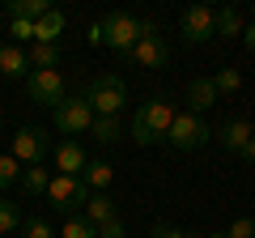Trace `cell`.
I'll list each match as a JSON object with an SVG mask.
<instances>
[{
	"mask_svg": "<svg viewBox=\"0 0 255 238\" xmlns=\"http://www.w3.org/2000/svg\"><path fill=\"white\" fill-rule=\"evenodd\" d=\"M102 43L119 55H132V47L140 43V17H132V13H107L102 17Z\"/></svg>",
	"mask_w": 255,
	"mask_h": 238,
	"instance_id": "obj_5",
	"label": "cell"
},
{
	"mask_svg": "<svg viewBox=\"0 0 255 238\" xmlns=\"http://www.w3.org/2000/svg\"><path fill=\"white\" fill-rule=\"evenodd\" d=\"M251 136H255V128L247 123V119H226V123H221V132H217V140L230 149V153H243Z\"/></svg>",
	"mask_w": 255,
	"mask_h": 238,
	"instance_id": "obj_13",
	"label": "cell"
},
{
	"mask_svg": "<svg viewBox=\"0 0 255 238\" xmlns=\"http://www.w3.org/2000/svg\"><path fill=\"white\" fill-rule=\"evenodd\" d=\"M21 187H26L30 196H47V187H51V170H43V166H26V170H21Z\"/></svg>",
	"mask_w": 255,
	"mask_h": 238,
	"instance_id": "obj_22",
	"label": "cell"
},
{
	"mask_svg": "<svg viewBox=\"0 0 255 238\" xmlns=\"http://www.w3.org/2000/svg\"><path fill=\"white\" fill-rule=\"evenodd\" d=\"M94 140H102V145H115L119 136H124V123H119V115H94Z\"/></svg>",
	"mask_w": 255,
	"mask_h": 238,
	"instance_id": "obj_19",
	"label": "cell"
},
{
	"mask_svg": "<svg viewBox=\"0 0 255 238\" xmlns=\"http://www.w3.org/2000/svg\"><path fill=\"white\" fill-rule=\"evenodd\" d=\"M98 238H128V226H124V221H107V226H98Z\"/></svg>",
	"mask_w": 255,
	"mask_h": 238,
	"instance_id": "obj_30",
	"label": "cell"
},
{
	"mask_svg": "<svg viewBox=\"0 0 255 238\" xmlns=\"http://www.w3.org/2000/svg\"><path fill=\"white\" fill-rule=\"evenodd\" d=\"M55 64H60V47H55V43H30V68L51 73Z\"/></svg>",
	"mask_w": 255,
	"mask_h": 238,
	"instance_id": "obj_20",
	"label": "cell"
},
{
	"mask_svg": "<svg viewBox=\"0 0 255 238\" xmlns=\"http://www.w3.org/2000/svg\"><path fill=\"white\" fill-rule=\"evenodd\" d=\"M174 115H179V111H174L166 98L140 102V111L132 115V140H136V145H157V140H166V132H170Z\"/></svg>",
	"mask_w": 255,
	"mask_h": 238,
	"instance_id": "obj_1",
	"label": "cell"
},
{
	"mask_svg": "<svg viewBox=\"0 0 255 238\" xmlns=\"http://www.w3.org/2000/svg\"><path fill=\"white\" fill-rule=\"evenodd\" d=\"M243 30H247V21L238 9H217V34L221 38H243Z\"/></svg>",
	"mask_w": 255,
	"mask_h": 238,
	"instance_id": "obj_21",
	"label": "cell"
},
{
	"mask_svg": "<svg viewBox=\"0 0 255 238\" xmlns=\"http://www.w3.org/2000/svg\"><path fill=\"white\" fill-rule=\"evenodd\" d=\"M243 43H247V51H255V21H247V30H243Z\"/></svg>",
	"mask_w": 255,
	"mask_h": 238,
	"instance_id": "obj_33",
	"label": "cell"
},
{
	"mask_svg": "<svg viewBox=\"0 0 255 238\" xmlns=\"http://www.w3.org/2000/svg\"><path fill=\"white\" fill-rule=\"evenodd\" d=\"M51 13L47 0H9V21H38Z\"/></svg>",
	"mask_w": 255,
	"mask_h": 238,
	"instance_id": "obj_18",
	"label": "cell"
},
{
	"mask_svg": "<svg viewBox=\"0 0 255 238\" xmlns=\"http://www.w3.org/2000/svg\"><path fill=\"white\" fill-rule=\"evenodd\" d=\"M166 140H170L174 149H183V153H196V149H204L213 140L209 123H204L200 115H191V111H179L170 123V132H166Z\"/></svg>",
	"mask_w": 255,
	"mask_h": 238,
	"instance_id": "obj_4",
	"label": "cell"
},
{
	"mask_svg": "<svg viewBox=\"0 0 255 238\" xmlns=\"http://www.w3.org/2000/svg\"><path fill=\"white\" fill-rule=\"evenodd\" d=\"M60 238H98V226H90L85 217H68L60 230Z\"/></svg>",
	"mask_w": 255,
	"mask_h": 238,
	"instance_id": "obj_25",
	"label": "cell"
},
{
	"mask_svg": "<svg viewBox=\"0 0 255 238\" xmlns=\"http://www.w3.org/2000/svg\"><path fill=\"white\" fill-rule=\"evenodd\" d=\"M26 68H30V51H26V47H17V43L0 47V77L21 81V77H26Z\"/></svg>",
	"mask_w": 255,
	"mask_h": 238,
	"instance_id": "obj_14",
	"label": "cell"
},
{
	"mask_svg": "<svg viewBox=\"0 0 255 238\" xmlns=\"http://www.w3.org/2000/svg\"><path fill=\"white\" fill-rule=\"evenodd\" d=\"M47 153H51V140H47L43 128H21L17 136H13V157H17L21 166H43Z\"/></svg>",
	"mask_w": 255,
	"mask_h": 238,
	"instance_id": "obj_10",
	"label": "cell"
},
{
	"mask_svg": "<svg viewBox=\"0 0 255 238\" xmlns=\"http://www.w3.org/2000/svg\"><path fill=\"white\" fill-rule=\"evenodd\" d=\"M111 179H115L111 162H85V170H81V183L90 187V196H94V192H107Z\"/></svg>",
	"mask_w": 255,
	"mask_h": 238,
	"instance_id": "obj_16",
	"label": "cell"
},
{
	"mask_svg": "<svg viewBox=\"0 0 255 238\" xmlns=\"http://www.w3.org/2000/svg\"><path fill=\"white\" fill-rule=\"evenodd\" d=\"M26 94H30V102H38V107H60L64 98H68V90H64V77L55 73H43V68H34V73H26Z\"/></svg>",
	"mask_w": 255,
	"mask_h": 238,
	"instance_id": "obj_7",
	"label": "cell"
},
{
	"mask_svg": "<svg viewBox=\"0 0 255 238\" xmlns=\"http://www.w3.org/2000/svg\"><path fill=\"white\" fill-rule=\"evenodd\" d=\"M13 183H21V162L13 153H4L0 157V192H9Z\"/></svg>",
	"mask_w": 255,
	"mask_h": 238,
	"instance_id": "obj_24",
	"label": "cell"
},
{
	"mask_svg": "<svg viewBox=\"0 0 255 238\" xmlns=\"http://www.w3.org/2000/svg\"><path fill=\"white\" fill-rule=\"evenodd\" d=\"M0 128H4V119H0Z\"/></svg>",
	"mask_w": 255,
	"mask_h": 238,
	"instance_id": "obj_36",
	"label": "cell"
},
{
	"mask_svg": "<svg viewBox=\"0 0 255 238\" xmlns=\"http://www.w3.org/2000/svg\"><path fill=\"white\" fill-rule=\"evenodd\" d=\"M26 238H55V226L47 217H30L26 221Z\"/></svg>",
	"mask_w": 255,
	"mask_h": 238,
	"instance_id": "obj_27",
	"label": "cell"
},
{
	"mask_svg": "<svg viewBox=\"0 0 255 238\" xmlns=\"http://www.w3.org/2000/svg\"><path fill=\"white\" fill-rule=\"evenodd\" d=\"M21 226H26V221H21V209H17L13 200L0 196V234H17Z\"/></svg>",
	"mask_w": 255,
	"mask_h": 238,
	"instance_id": "obj_23",
	"label": "cell"
},
{
	"mask_svg": "<svg viewBox=\"0 0 255 238\" xmlns=\"http://www.w3.org/2000/svg\"><path fill=\"white\" fill-rule=\"evenodd\" d=\"M119 213H115V200H111L107 192H94L90 200H85V221L90 226H107V221H115Z\"/></svg>",
	"mask_w": 255,
	"mask_h": 238,
	"instance_id": "obj_15",
	"label": "cell"
},
{
	"mask_svg": "<svg viewBox=\"0 0 255 238\" xmlns=\"http://www.w3.org/2000/svg\"><path fill=\"white\" fill-rule=\"evenodd\" d=\"M85 149H81V140H60L55 145V170L60 174H73V179H81V170H85Z\"/></svg>",
	"mask_w": 255,
	"mask_h": 238,
	"instance_id": "obj_11",
	"label": "cell"
},
{
	"mask_svg": "<svg viewBox=\"0 0 255 238\" xmlns=\"http://www.w3.org/2000/svg\"><path fill=\"white\" fill-rule=\"evenodd\" d=\"M51 123H55V132H60V136L73 140V136H81V132L94 128V107L85 102V94H68V98L51 111Z\"/></svg>",
	"mask_w": 255,
	"mask_h": 238,
	"instance_id": "obj_3",
	"label": "cell"
},
{
	"mask_svg": "<svg viewBox=\"0 0 255 238\" xmlns=\"http://www.w3.org/2000/svg\"><path fill=\"white\" fill-rule=\"evenodd\" d=\"M85 43H90V47H102V21H94V26L85 30Z\"/></svg>",
	"mask_w": 255,
	"mask_h": 238,
	"instance_id": "obj_32",
	"label": "cell"
},
{
	"mask_svg": "<svg viewBox=\"0 0 255 238\" xmlns=\"http://www.w3.org/2000/svg\"><path fill=\"white\" fill-rule=\"evenodd\" d=\"M85 102L94 107V115H119L128 107V81L119 73H98L85 90Z\"/></svg>",
	"mask_w": 255,
	"mask_h": 238,
	"instance_id": "obj_2",
	"label": "cell"
},
{
	"mask_svg": "<svg viewBox=\"0 0 255 238\" xmlns=\"http://www.w3.org/2000/svg\"><path fill=\"white\" fill-rule=\"evenodd\" d=\"M47 200H51L55 209L73 213V209H85V200H90V187H85L81 179H73V174H51V187H47Z\"/></svg>",
	"mask_w": 255,
	"mask_h": 238,
	"instance_id": "obj_9",
	"label": "cell"
},
{
	"mask_svg": "<svg viewBox=\"0 0 255 238\" xmlns=\"http://www.w3.org/2000/svg\"><path fill=\"white\" fill-rule=\"evenodd\" d=\"M209 238H230V234H209Z\"/></svg>",
	"mask_w": 255,
	"mask_h": 238,
	"instance_id": "obj_35",
	"label": "cell"
},
{
	"mask_svg": "<svg viewBox=\"0 0 255 238\" xmlns=\"http://www.w3.org/2000/svg\"><path fill=\"white\" fill-rule=\"evenodd\" d=\"M179 34L187 38V43H209V38L217 34V9H209V4H191V9H183Z\"/></svg>",
	"mask_w": 255,
	"mask_h": 238,
	"instance_id": "obj_8",
	"label": "cell"
},
{
	"mask_svg": "<svg viewBox=\"0 0 255 238\" xmlns=\"http://www.w3.org/2000/svg\"><path fill=\"white\" fill-rule=\"evenodd\" d=\"M238 157H243V162H251V166H255V136L247 140V149H243V153H238Z\"/></svg>",
	"mask_w": 255,
	"mask_h": 238,
	"instance_id": "obj_34",
	"label": "cell"
},
{
	"mask_svg": "<svg viewBox=\"0 0 255 238\" xmlns=\"http://www.w3.org/2000/svg\"><path fill=\"white\" fill-rule=\"evenodd\" d=\"M153 238H191L187 230H179V226H166V221H157L153 226Z\"/></svg>",
	"mask_w": 255,
	"mask_h": 238,
	"instance_id": "obj_31",
	"label": "cell"
},
{
	"mask_svg": "<svg viewBox=\"0 0 255 238\" xmlns=\"http://www.w3.org/2000/svg\"><path fill=\"white\" fill-rule=\"evenodd\" d=\"M9 34L17 43H34V21H9Z\"/></svg>",
	"mask_w": 255,
	"mask_h": 238,
	"instance_id": "obj_29",
	"label": "cell"
},
{
	"mask_svg": "<svg viewBox=\"0 0 255 238\" xmlns=\"http://www.w3.org/2000/svg\"><path fill=\"white\" fill-rule=\"evenodd\" d=\"M60 34H64V13L60 9H51L47 17L34 21V43H55L60 47Z\"/></svg>",
	"mask_w": 255,
	"mask_h": 238,
	"instance_id": "obj_17",
	"label": "cell"
},
{
	"mask_svg": "<svg viewBox=\"0 0 255 238\" xmlns=\"http://www.w3.org/2000/svg\"><path fill=\"white\" fill-rule=\"evenodd\" d=\"M166 60H170V47H166L162 30H157L153 21H140V43L132 47V64H140V68H162Z\"/></svg>",
	"mask_w": 255,
	"mask_h": 238,
	"instance_id": "obj_6",
	"label": "cell"
},
{
	"mask_svg": "<svg viewBox=\"0 0 255 238\" xmlns=\"http://www.w3.org/2000/svg\"><path fill=\"white\" fill-rule=\"evenodd\" d=\"M226 234H230V238H255V217H238Z\"/></svg>",
	"mask_w": 255,
	"mask_h": 238,
	"instance_id": "obj_28",
	"label": "cell"
},
{
	"mask_svg": "<svg viewBox=\"0 0 255 238\" xmlns=\"http://www.w3.org/2000/svg\"><path fill=\"white\" fill-rule=\"evenodd\" d=\"M213 85H217V94H234L238 85H243V73H238V68H221V73L213 77Z\"/></svg>",
	"mask_w": 255,
	"mask_h": 238,
	"instance_id": "obj_26",
	"label": "cell"
},
{
	"mask_svg": "<svg viewBox=\"0 0 255 238\" xmlns=\"http://www.w3.org/2000/svg\"><path fill=\"white\" fill-rule=\"evenodd\" d=\"M217 85H213V77H196V81L187 85V102H191V115H204L209 107H217Z\"/></svg>",
	"mask_w": 255,
	"mask_h": 238,
	"instance_id": "obj_12",
	"label": "cell"
}]
</instances>
